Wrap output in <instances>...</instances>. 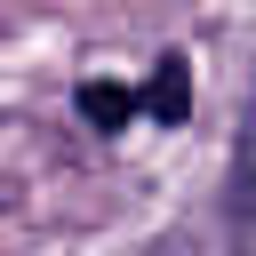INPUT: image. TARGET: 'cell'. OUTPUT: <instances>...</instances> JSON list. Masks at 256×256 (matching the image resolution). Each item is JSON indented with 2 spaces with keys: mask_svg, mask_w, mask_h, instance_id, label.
<instances>
[{
  "mask_svg": "<svg viewBox=\"0 0 256 256\" xmlns=\"http://www.w3.org/2000/svg\"><path fill=\"white\" fill-rule=\"evenodd\" d=\"M144 112H160V120H184L192 112V64L184 56H160V72L144 88Z\"/></svg>",
  "mask_w": 256,
  "mask_h": 256,
  "instance_id": "7a4b0ae2",
  "label": "cell"
},
{
  "mask_svg": "<svg viewBox=\"0 0 256 256\" xmlns=\"http://www.w3.org/2000/svg\"><path fill=\"white\" fill-rule=\"evenodd\" d=\"M232 224L256 232V96L240 112V144H232Z\"/></svg>",
  "mask_w": 256,
  "mask_h": 256,
  "instance_id": "6da1fadb",
  "label": "cell"
},
{
  "mask_svg": "<svg viewBox=\"0 0 256 256\" xmlns=\"http://www.w3.org/2000/svg\"><path fill=\"white\" fill-rule=\"evenodd\" d=\"M80 112H88L96 128H128V120L144 112V88H112V80H88V88H80Z\"/></svg>",
  "mask_w": 256,
  "mask_h": 256,
  "instance_id": "3957f363",
  "label": "cell"
}]
</instances>
